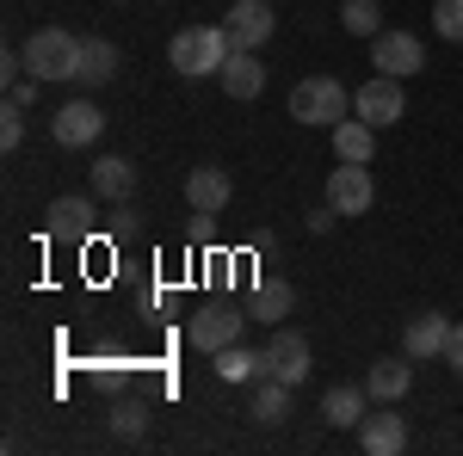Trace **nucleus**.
Returning a JSON list of instances; mask_svg holds the SVG:
<instances>
[{
  "label": "nucleus",
  "instance_id": "obj_1",
  "mask_svg": "<svg viewBox=\"0 0 463 456\" xmlns=\"http://www.w3.org/2000/svg\"><path fill=\"white\" fill-rule=\"evenodd\" d=\"M229 56H235V37L222 32V25H185V32L167 43V62H174L185 80H198V74H222Z\"/></svg>",
  "mask_w": 463,
  "mask_h": 456
},
{
  "label": "nucleus",
  "instance_id": "obj_2",
  "mask_svg": "<svg viewBox=\"0 0 463 456\" xmlns=\"http://www.w3.org/2000/svg\"><path fill=\"white\" fill-rule=\"evenodd\" d=\"M80 37L74 32H62V25H43V32H32V43L19 50L25 56V69L37 74V80H74L80 74Z\"/></svg>",
  "mask_w": 463,
  "mask_h": 456
},
{
  "label": "nucleus",
  "instance_id": "obj_3",
  "mask_svg": "<svg viewBox=\"0 0 463 456\" xmlns=\"http://www.w3.org/2000/svg\"><path fill=\"white\" fill-rule=\"evenodd\" d=\"M346 111H353V93L340 87V74H309V80L290 87V117L297 124H327L334 130Z\"/></svg>",
  "mask_w": 463,
  "mask_h": 456
},
{
  "label": "nucleus",
  "instance_id": "obj_4",
  "mask_svg": "<svg viewBox=\"0 0 463 456\" xmlns=\"http://www.w3.org/2000/svg\"><path fill=\"white\" fill-rule=\"evenodd\" d=\"M260 377H279V383H309V340L297 333V327H279L266 351H260Z\"/></svg>",
  "mask_w": 463,
  "mask_h": 456
},
{
  "label": "nucleus",
  "instance_id": "obj_5",
  "mask_svg": "<svg viewBox=\"0 0 463 456\" xmlns=\"http://www.w3.org/2000/svg\"><path fill=\"white\" fill-rule=\"evenodd\" d=\"M353 111L364 117V124L390 130V124H402V117H408V93H402V80H395V74H371V80L353 93Z\"/></svg>",
  "mask_w": 463,
  "mask_h": 456
},
{
  "label": "nucleus",
  "instance_id": "obj_6",
  "mask_svg": "<svg viewBox=\"0 0 463 456\" xmlns=\"http://www.w3.org/2000/svg\"><path fill=\"white\" fill-rule=\"evenodd\" d=\"M327 204L340 216H364L377 204V179H371V161H340L327 173Z\"/></svg>",
  "mask_w": 463,
  "mask_h": 456
},
{
  "label": "nucleus",
  "instance_id": "obj_7",
  "mask_svg": "<svg viewBox=\"0 0 463 456\" xmlns=\"http://www.w3.org/2000/svg\"><path fill=\"white\" fill-rule=\"evenodd\" d=\"M371 69L408 80V74L427 69V50H420V37H414V32H377V37H371Z\"/></svg>",
  "mask_w": 463,
  "mask_h": 456
},
{
  "label": "nucleus",
  "instance_id": "obj_8",
  "mask_svg": "<svg viewBox=\"0 0 463 456\" xmlns=\"http://www.w3.org/2000/svg\"><path fill=\"white\" fill-rule=\"evenodd\" d=\"M248 321L253 315H235V309H198V315L185 321V340L216 358L222 346H235V340H241V327H248Z\"/></svg>",
  "mask_w": 463,
  "mask_h": 456
},
{
  "label": "nucleus",
  "instance_id": "obj_9",
  "mask_svg": "<svg viewBox=\"0 0 463 456\" xmlns=\"http://www.w3.org/2000/svg\"><path fill=\"white\" fill-rule=\"evenodd\" d=\"M99 130H106V111L93 106V99H69L50 117V136L62 142V148H87V142H99Z\"/></svg>",
  "mask_w": 463,
  "mask_h": 456
},
{
  "label": "nucleus",
  "instance_id": "obj_10",
  "mask_svg": "<svg viewBox=\"0 0 463 456\" xmlns=\"http://www.w3.org/2000/svg\"><path fill=\"white\" fill-rule=\"evenodd\" d=\"M358 451H364V456L408 451V425H402V414H390V401H377V414L358 420Z\"/></svg>",
  "mask_w": 463,
  "mask_h": 456
},
{
  "label": "nucleus",
  "instance_id": "obj_11",
  "mask_svg": "<svg viewBox=\"0 0 463 456\" xmlns=\"http://www.w3.org/2000/svg\"><path fill=\"white\" fill-rule=\"evenodd\" d=\"M364 414H371V388L364 383H334L321 395V420L334 425V432H358Z\"/></svg>",
  "mask_w": 463,
  "mask_h": 456
},
{
  "label": "nucleus",
  "instance_id": "obj_12",
  "mask_svg": "<svg viewBox=\"0 0 463 456\" xmlns=\"http://www.w3.org/2000/svg\"><path fill=\"white\" fill-rule=\"evenodd\" d=\"M229 198H235V185H229L222 167H192V173H185V204L198 216H222Z\"/></svg>",
  "mask_w": 463,
  "mask_h": 456
},
{
  "label": "nucleus",
  "instance_id": "obj_13",
  "mask_svg": "<svg viewBox=\"0 0 463 456\" xmlns=\"http://www.w3.org/2000/svg\"><path fill=\"white\" fill-rule=\"evenodd\" d=\"M445 340H451V315H439V309H427V315H414L408 327H402V351L420 364V358H445Z\"/></svg>",
  "mask_w": 463,
  "mask_h": 456
},
{
  "label": "nucleus",
  "instance_id": "obj_14",
  "mask_svg": "<svg viewBox=\"0 0 463 456\" xmlns=\"http://www.w3.org/2000/svg\"><path fill=\"white\" fill-rule=\"evenodd\" d=\"M222 32L235 37V50H260L272 37V6L266 0H235L229 19H222Z\"/></svg>",
  "mask_w": 463,
  "mask_h": 456
},
{
  "label": "nucleus",
  "instance_id": "obj_15",
  "mask_svg": "<svg viewBox=\"0 0 463 456\" xmlns=\"http://www.w3.org/2000/svg\"><path fill=\"white\" fill-rule=\"evenodd\" d=\"M216 80H222V93H229V99H260V93H266V62H260L253 50H235V56L222 62Z\"/></svg>",
  "mask_w": 463,
  "mask_h": 456
},
{
  "label": "nucleus",
  "instance_id": "obj_16",
  "mask_svg": "<svg viewBox=\"0 0 463 456\" xmlns=\"http://www.w3.org/2000/svg\"><path fill=\"white\" fill-rule=\"evenodd\" d=\"M87 185H93V198L124 204V198L137 191V167H130L124 154H99V161H93V173H87Z\"/></svg>",
  "mask_w": 463,
  "mask_h": 456
},
{
  "label": "nucleus",
  "instance_id": "obj_17",
  "mask_svg": "<svg viewBox=\"0 0 463 456\" xmlns=\"http://www.w3.org/2000/svg\"><path fill=\"white\" fill-rule=\"evenodd\" d=\"M364 388H371V401H402V395L414 388V364H408V351H402V358H377V364L364 370Z\"/></svg>",
  "mask_w": 463,
  "mask_h": 456
},
{
  "label": "nucleus",
  "instance_id": "obj_18",
  "mask_svg": "<svg viewBox=\"0 0 463 456\" xmlns=\"http://www.w3.org/2000/svg\"><path fill=\"white\" fill-rule=\"evenodd\" d=\"M50 235L56 241H87L93 235V204L87 198H56L50 204Z\"/></svg>",
  "mask_w": 463,
  "mask_h": 456
},
{
  "label": "nucleus",
  "instance_id": "obj_19",
  "mask_svg": "<svg viewBox=\"0 0 463 456\" xmlns=\"http://www.w3.org/2000/svg\"><path fill=\"white\" fill-rule=\"evenodd\" d=\"M248 414H253L260 425L290 420V383H279V377H260V383H253V395H248Z\"/></svg>",
  "mask_w": 463,
  "mask_h": 456
},
{
  "label": "nucleus",
  "instance_id": "obj_20",
  "mask_svg": "<svg viewBox=\"0 0 463 456\" xmlns=\"http://www.w3.org/2000/svg\"><path fill=\"white\" fill-rule=\"evenodd\" d=\"M334 154H340V161H371V154H377V124L340 117V124H334Z\"/></svg>",
  "mask_w": 463,
  "mask_h": 456
},
{
  "label": "nucleus",
  "instance_id": "obj_21",
  "mask_svg": "<svg viewBox=\"0 0 463 456\" xmlns=\"http://www.w3.org/2000/svg\"><path fill=\"white\" fill-rule=\"evenodd\" d=\"M111 74H118V43H106V37H87V50H80V74H74V80L106 87Z\"/></svg>",
  "mask_w": 463,
  "mask_h": 456
},
{
  "label": "nucleus",
  "instance_id": "obj_22",
  "mask_svg": "<svg viewBox=\"0 0 463 456\" xmlns=\"http://www.w3.org/2000/svg\"><path fill=\"white\" fill-rule=\"evenodd\" d=\"M290 302H297V290H290V284H260V290L248 296V315H253V321H272V327H285Z\"/></svg>",
  "mask_w": 463,
  "mask_h": 456
},
{
  "label": "nucleus",
  "instance_id": "obj_23",
  "mask_svg": "<svg viewBox=\"0 0 463 456\" xmlns=\"http://www.w3.org/2000/svg\"><path fill=\"white\" fill-rule=\"evenodd\" d=\"M216 377H222V383H260V351H248L241 340L222 346L216 351Z\"/></svg>",
  "mask_w": 463,
  "mask_h": 456
},
{
  "label": "nucleus",
  "instance_id": "obj_24",
  "mask_svg": "<svg viewBox=\"0 0 463 456\" xmlns=\"http://www.w3.org/2000/svg\"><path fill=\"white\" fill-rule=\"evenodd\" d=\"M340 25L353 37H377L383 32V6H377V0H346V6H340Z\"/></svg>",
  "mask_w": 463,
  "mask_h": 456
},
{
  "label": "nucleus",
  "instance_id": "obj_25",
  "mask_svg": "<svg viewBox=\"0 0 463 456\" xmlns=\"http://www.w3.org/2000/svg\"><path fill=\"white\" fill-rule=\"evenodd\" d=\"M143 425H148L143 401H118V407H111V432H118V438H143Z\"/></svg>",
  "mask_w": 463,
  "mask_h": 456
},
{
  "label": "nucleus",
  "instance_id": "obj_26",
  "mask_svg": "<svg viewBox=\"0 0 463 456\" xmlns=\"http://www.w3.org/2000/svg\"><path fill=\"white\" fill-rule=\"evenodd\" d=\"M432 32L445 37V43H463V0H439V13H432Z\"/></svg>",
  "mask_w": 463,
  "mask_h": 456
},
{
  "label": "nucleus",
  "instance_id": "obj_27",
  "mask_svg": "<svg viewBox=\"0 0 463 456\" xmlns=\"http://www.w3.org/2000/svg\"><path fill=\"white\" fill-rule=\"evenodd\" d=\"M19 142H25V106H13V99H6V111H0V148L13 154Z\"/></svg>",
  "mask_w": 463,
  "mask_h": 456
},
{
  "label": "nucleus",
  "instance_id": "obj_28",
  "mask_svg": "<svg viewBox=\"0 0 463 456\" xmlns=\"http://www.w3.org/2000/svg\"><path fill=\"white\" fill-rule=\"evenodd\" d=\"M445 364L463 377V321H451V340H445Z\"/></svg>",
  "mask_w": 463,
  "mask_h": 456
},
{
  "label": "nucleus",
  "instance_id": "obj_29",
  "mask_svg": "<svg viewBox=\"0 0 463 456\" xmlns=\"http://www.w3.org/2000/svg\"><path fill=\"white\" fill-rule=\"evenodd\" d=\"M32 80H37V74H32ZM32 80H13V93H6V99H13V106H32V99H37Z\"/></svg>",
  "mask_w": 463,
  "mask_h": 456
},
{
  "label": "nucleus",
  "instance_id": "obj_30",
  "mask_svg": "<svg viewBox=\"0 0 463 456\" xmlns=\"http://www.w3.org/2000/svg\"><path fill=\"white\" fill-rule=\"evenodd\" d=\"M334 216H340V210H334V204H321V210H309V235H321V228H327Z\"/></svg>",
  "mask_w": 463,
  "mask_h": 456
}]
</instances>
